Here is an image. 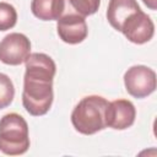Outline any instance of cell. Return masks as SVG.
Returning a JSON list of instances; mask_svg holds the SVG:
<instances>
[{
  "instance_id": "obj_1",
  "label": "cell",
  "mask_w": 157,
  "mask_h": 157,
  "mask_svg": "<svg viewBox=\"0 0 157 157\" xmlns=\"http://www.w3.org/2000/svg\"><path fill=\"white\" fill-rule=\"evenodd\" d=\"M22 104L33 117L49 112L53 99V78L56 72L54 60L44 53H32L25 60Z\"/></svg>"
},
{
  "instance_id": "obj_2",
  "label": "cell",
  "mask_w": 157,
  "mask_h": 157,
  "mask_svg": "<svg viewBox=\"0 0 157 157\" xmlns=\"http://www.w3.org/2000/svg\"><path fill=\"white\" fill-rule=\"evenodd\" d=\"M108 101L97 94L83 97L71 113V123L76 131L93 135L105 129V109Z\"/></svg>"
},
{
  "instance_id": "obj_3",
  "label": "cell",
  "mask_w": 157,
  "mask_h": 157,
  "mask_svg": "<svg viewBox=\"0 0 157 157\" xmlns=\"http://www.w3.org/2000/svg\"><path fill=\"white\" fill-rule=\"evenodd\" d=\"M29 148L28 124L17 113L5 114L0 119V151L9 156H18Z\"/></svg>"
},
{
  "instance_id": "obj_4",
  "label": "cell",
  "mask_w": 157,
  "mask_h": 157,
  "mask_svg": "<svg viewBox=\"0 0 157 157\" xmlns=\"http://www.w3.org/2000/svg\"><path fill=\"white\" fill-rule=\"evenodd\" d=\"M128 93L135 98H145L156 90V72L145 65H134L124 74Z\"/></svg>"
},
{
  "instance_id": "obj_5",
  "label": "cell",
  "mask_w": 157,
  "mask_h": 157,
  "mask_svg": "<svg viewBox=\"0 0 157 157\" xmlns=\"http://www.w3.org/2000/svg\"><path fill=\"white\" fill-rule=\"evenodd\" d=\"M31 54V42L22 33H10L0 42V61L6 65H20Z\"/></svg>"
},
{
  "instance_id": "obj_6",
  "label": "cell",
  "mask_w": 157,
  "mask_h": 157,
  "mask_svg": "<svg viewBox=\"0 0 157 157\" xmlns=\"http://www.w3.org/2000/svg\"><path fill=\"white\" fill-rule=\"evenodd\" d=\"M120 32L131 43L144 44L152 39L155 34V25L150 16L140 9L123 22Z\"/></svg>"
},
{
  "instance_id": "obj_7",
  "label": "cell",
  "mask_w": 157,
  "mask_h": 157,
  "mask_svg": "<svg viewBox=\"0 0 157 157\" xmlns=\"http://www.w3.org/2000/svg\"><path fill=\"white\" fill-rule=\"evenodd\" d=\"M136 118V109L132 102L128 99H115L108 103L105 109V126L114 130H125L130 128Z\"/></svg>"
},
{
  "instance_id": "obj_8",
  "label": "cell",
  "mask_w": 157,
  "mask_h": 157,
  "mask_svg": "<svg viewBox=\"0 0 157 157\" xmlns=\"http://www.w3.org/2000/svg\"><path fill=\"white\" fill-rule=\"evenodd\" d=\"M59 38L67 44H78L87 37L88 28L83 16L78 13H67L61 16L56 23Z\"/></svg>"
},
{
  "instance_id": "obj_9",
  "label": "cell",
  "mask_w": 157,
  "mask_h": 157,
  "mask_svg": "<svg viewBox=\"0 0 157 157\" xmlns=\"http://www.w3.org/2000/svg\"><path fill=\"white\" fill-rule=\"evenodd\" d=\"M140 6L136 0H109L107 10V20L110 26L119 31L123 22L134 12L139 11Z\"/></svg>"
},
{
  "instance_id": "obj_10",
  "label": "cell",
  "mask_w": 157,
  "mask_h": 157,
  "mask_svg": "<svg viewBox=\"0 0 157 157\" xmlns=\"http://www.w3.org/2000/svg\"><path fill=\"white\" fill-rule=\"evenodd\" d=\"M65 10V0H32L31 11L42 21L59 20Z\"/></svg>"
},
{
  "instance_id": "obj_11",
  "label": "cell",
  "mask_w": 157,
  "mask_h": 157,
  "mask_svg": "<svg viewBox=\"0 0 157 157\" xmlns=\"http://www.w3.org/2000/svg\"><path fill=\"white\" fill-rule=\"evenodd\" d=\"M17 22L16 9L9 2H0V31H7L15 27Z\"/></svg>"
},
{
  "instance_id": "obj_12",
  "label": "cell",
  "mask_w": 157,
  "mask_h": 157,
  "mask_svg": "<svg viewBox=\"0 0 157 157\" xmlns=\"http://www.w3.org/2000/svg\"><path fill=\"white\" fill-rule=\"evenodd\" d=\"M15 97V87L11 78L0 72V109L10 105Z\"/></svg>"
},
{
  "instance_id": "obj_13",
  "label": "cell",
  "mask_w": 157,
  "mask_h": 157,
  "mask_svg": "<svg viewBox=\"0 0 157 157\" xmlns=\"http://www.w3.org/2000/svg\"><path fill=\"white\" fill-rule=\"evenodd\" d=\"M69 2L83 17L96 13L101 5V0H69Z\"/></svg>"
},
{
  "instance_id": "obj_14",
  "label": "cell",
  "mask_w": 157,
  "mask_h": 157,
  "mask_svg": "<svg viewBox=\"0 0 157 157\" xmlns=\"http://www.w3.org/2000/svg\"><path fill=\"white\" fill-rule=\"evenodd\" d=\"M144 4L150 9V10H156L157 9V0H142Z\"/></svg>"
}]
</instances>
